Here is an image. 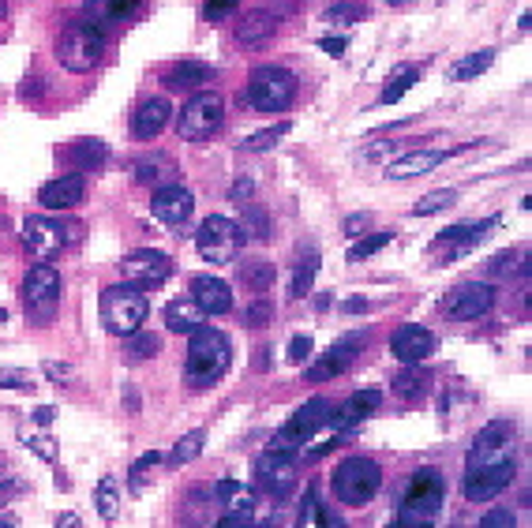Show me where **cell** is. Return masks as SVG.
Here are the masks:
<instances>
[{
  "mask_svg": "<svg viewBox=\"0 0 532 528\" xmlns=\"http://www.w3.org/2000/svg\"><path fill=\"white\" fill-rule=\"evenodd\" d=\"M315 274H319V255H315V251H308V259L296 266L293 285H289L293 300H300V296H308V293H311V285H315Z\"/></svg>",
  "mask_w": 532,
  "mask_h": 528,
  "instance_id": "37",
  "label": "cell"
},
{
  "mask_svg": "<svg viewBox=\"0 0 532 528\" xmlns=\"http://www.w3.org/2000/svg\"><path fill=\"white\" fill-rule=\"evenodd\" d=\"M150 311V300L143 289H135L128 281H120V285H109L102 293V326L113 334V338H128L135 334L143 319H147Z\"/></svg>",
  "mask_w": 532,
  "mask_h": 528,
  "instance_id": "3",
  "label": "cell"
},
{
  "mask_svg": "<svg viewBox=\"0 0 532 528\" xmlns=\"http://www.w3.org/2000/svg\"><path fill=\"white\" fill-rule=\"evenodd\" d=\"M491 229H495V218L476 221V225H454V229H443V233H439V248H450L446 259H461V255L473 251Z\"/></svg>",
  "mask_w": 532,
  "mask_h": 528,
  "instance_id": "26",
  "label": "cell"
},
{
  "mask_svg": "<svg viewBox=\"0 0 532 528\" xmlns=\"http://www.w3.org/2000/svg\"><path fill=\"white\" fill-rule=\"evenodd\" d=\"M296 102V75L285 68H255L248 87L240 90V105L259 113H285Z\"/></svg>",
  "mask_w": 532,
  "mask_h": 528,
  "instance_id": "4",
  "label": "cell"
},
{
  "mask_svg": "<svg viewBox=\"0 0 532 528\" xmlns=\"http://www.w3.org/2000/svg\"><path fill=\"white\" fill-rule=\"evenodd\" d=\"M345 38H323V42H319V49H323V53H330V57H341V53H345Z\"/></svg>",
  "mask_w": 532,
  "mask_h": 528,
  "instance_id": "54",
  "label": "cell"
},
{
  "mask_svg": "<svg viewBox=\"0 0 532 528\" xmlns=\"http://www.w3.org/2000/svg\"><path fill=\"white\" fill-rule=\"evenodd\" d=\"M30 450L42 457V461H49V465L57 461V442L53 439H30Z\"/></svg>",
  "mask_w": 532,
  "mask_h": 528,
  "instance_id": "51",
  "label": "cell"
},
{
  "mask_svg": "<svg viewBox=\"0 0 532 528\" xmlns=\"http://www.w3.org/2000/svg\"><path fill=\"white\" fill-rule=\"evenodd\" d=\"M270 319H274V300H252L244 308V326H252V330H263Z\"/></svg>",
  "mask_w": 532,
  "mask_h": 528,
  "instance_id": "44",
  "label": "cell"
},
{
  "mask_svg": "<svg viewBox=\"0 0 532 528\" xmlns=\"http://www.w3.org/2000/svg\"><path fill=\"white\" fill-rule=\"evenodd\" d=\"M124 352H128L132 364H147V360H154L162 352V341H158V334H150V330H135V334L124 338Z\"/></svg>",
  "mask_w": 532,
  "mask_h": 528,
  "instance_id": "32",
  "label": "cell"
},
{
  "mask_svg": "<svg viewBox=\"0 0 532 528\" xmlns=\"http://www.w3.org/2000/svg\"><path fill=\"white\" fill-rule=\"evenodd\" d=\"M364 308H368L364 296H349V300H345V311H349V315H356V311H364Z\"/></svg>",
  "mask_w": 532,
  "mask_h": 528,
  "instance_id": "59",
  "label": "cell"
},
{
  "mask_svg": "<svg viewBox=\"0 0 532 528\" xmlns=\"http://www.w3.org/2000/svg\"><path fill=\"white\" fill-rule=\"evenodd\" d=\"M334 499L345 506H364L379 495L383 487V469L371 461V457H345L338 469H334Z\"/></svg>",
  "mask_w": 532,
  "mask_h": 528,
  "instance_id": "6",
  "label": "cell"
},
{
  "mask_svg": "<svg viewBox=\"0 0 532 528\" xmlns=\"http://www.w3.org/2000/svg\"><path fill=\"white\" fill-rule=\"evenodd\" d=\"M222 528H237V525H252V517H244V514H225L222 521H218Z\"/></svg>",
  "mask_w": 532,
  "mask_h": 528,
  "instance_id": "56",
  "label": "cell"
},
{
  "mask_svg": "<svg viewBox=\"0 0 532 528\" xmlns=\"http://www.w3.org/2000/svg\"><path fill=\"white\" fill-rule=\"evenodd\" d=\"M281 135H289V120H281V124H274V128H263V132L248 135V139L240 143V150H244V154H266V150L278 147Z\"/></svg>",
  "mask_w": 532,
  "mask_h": 528,
  "instance_id": "35",
  "label": "cell"
},
{
  "mask_svg": "<svg viewBox=\"0 0 532 528\" xmlns=\"http://www.w3.org/2000/svg\"><path fill=\"white\" fill-rule=\"evenodd\" d=\"M394 390H398V397H405V401H416V397L428 394V375L420 371V364H405V371L394 375Z\"/></svg>",
  "mask_w": 532,
  "mask_h": 528,
  "instance_id": "33",
  "label": "cell"
},
{
  "mask_svg": "<svg viewBox=\"0 0 532 528\" xmlns=\"http://www.w3.org/2000/svg\"><path fill=\"white\" fill-rule=\"evenodd\" d=\"M214 83V68L203 60H177L169 72H165V87L169 90H199Z\"/></svg>",
  "mask_w": 532,
  "mask_h": 528,
  "instance_id": "27",
  "label": "cell"
},
{
  "mask_svg": "<svg viewBox=\"0 0 532 528\" xmlns=\"http://www.w3.org/2000/svg\"><path fill=\"white\" fill-rule=\"evenodd\" d=\"M446 499V480L439 469H420L413 472V480L401 495V510H398V525L401 528H420L431 525Z\"/></svg>",
  "mask_w": 532,
  "mask_h": 528,
  "instance_id": "2",
  "label": "cell"
},
{
  "mask_svg": "<svg viewBox=\"0 0 532 528\" xmlns=\"http://www.w3.org/2000/svg\"><path fill=\"white\" fill-rule=\"evenodd\" d=\"M94 506H98V514L105 517V521H113L120 510V491H117V480L113 476H105L102 484H98V491H94Z\"/></svg>",
  "mask_w": 532,
  "mask_h": 528,
  "instance_id": "40",
  "label": "cell"
},
{
  "mask_svg": "<svg viewBox=\"0 0 532 528\" xmlns=\"http://www.w3.org/2000/svg\"><path fill=\"white\" fill-rule=\"evenodd\" d=\"M237 4L240 0H207V4H203V19H210V23H222L225 15L237 12Z\"/></svg>",
  "mask_w": 532,
  "mask_h": 528,
  "instance_id": "47",
  "label": "cell"
},
{
  "mask_svg": "<svg viewBox=\"0 0 532 528\" xmlns=\"http://www.w3.org/2000/svg\"><path fill=\"white\" fill-rule=\"evenodd\" d=\"M169 120H173L169 98H150V102L139 105V113L132 117V135L139 143H150V139H158L169 128Z\"/></svg>",
  "mask_w": 532,
  "mask_h": 528,
  "instance_id": "22",
  "label": "cell"
},
{
  "mask_svg": "<svg viewBox=\"0 0 532 528\" xmlns=\"http://www.w3.org/2000/svg\"><path fill=\"white\" fill-rule=\"evenodd\" d=\"M390 240H394V233H371L364 240H356L353 248H349V263H360V259H368L375 251H383Z\"/></svg>",
  "mask_w": 532,
  "mask_h": 528,
  "instance_id": "43",
  "label": "cell"
},
{
  "mask_svg": "<svg viewBox=\"0 0 532 528\" xmlns=\"http://www.w3.org/2000/svg\"><path fill=\"white\" fill-rule=\"evenodd\" d=\"M458 203V195L454 191H431V195H424V199H416L413 214L416 218H431V214H443V210H450V206Z\"/></svg>",
  "mask_w": 532,
  "mask_h": 528,
  "instance_id": "41",
  "label": "cell"
},
{
  "mask_svg": "<svg viewBox=\"0 0 532 528\" xmlns=\"http://www.w3.org/2000/svg\"><path fill=\"white\" fill-rule=\"evenodd\" d=\"M188 360H184V379L195 390H207L214 382L222 379L229 371V360H233V349H229V338L222 330H210V326H199L188 334Z\"/></svg>",
  "mask_w": 532,
  "mask_h": 528,
  "instance_id": "1",
  "label": "cell"
},
{
  "mask_svg": "<svg viewBox=\"0 0 532 528\" xmlns=\"http://www.w3.org/2000/svg\"><path fill=\"white\" fill-rule=\"evenodd\" d=\"M203 446H207V431L195 427V431H188V435L173 446V457H169V461H173V465H188V461H195V457L203 454Z\"/></svg>",
  "mask_w": 532,
  "mask_h": 528,
  "instance_id": "36",
  "label": "cell"
},
{
  "mask_svg": "<svg viewBox=\"0 0 532 528\" xmlns=\"http://www.w3.org/2000/svg\"><path fill=\"white\" fill-rule=\"evenodd\" d=\"M364 345H368V334H364V330H356V334H349V338L334 341V345H330L319 360H311V364L304 367V379L308 382L338 379L341 371H349V367L356 364V356L364 352Z\"/></svg>",
  "mask_w": 532,
  "mask_h": 528,
  "instance_id": "13",
  "label": "cell"
},
{
  "mask_svg": "<svg viewBox=\"0 0 532 528\" xmlns=\"http://www.w3.org/2000/svg\"><path fill=\"white\" fill-rule=\"evenodd\" d=\"M0 386H12V390H30V375H27V371L0 367Z\"/></svg>",
  "mask_w": 532,
  "mask_h": 528,
  "instance_id": "50",
  "label": "cell"
},
{
  "mask_svg": "<svg viewBox=\"0 0 532 528\" xmlns=\"http://www.w3.org/2000/svg\"><path fill=\"white\" fill-rule=\"evenodd\" d=\"M281 19L274 12H266V8H252V12L240 15L237 23V42L244 45V49H259V45H266L274 34H278Z\"/></svg>",
  "mask_w": 532,
  "mask_h": 528,
  "instance_id": "23",
  "label": "cell"
},
{
  "mask_svg": "<svg viewBox=\"0 0 532 528\" xmlns=\"http://www.w3.org/2000/svg\"><path fill=\"white\" fill-rule=\"evenodd\" d=\"M491 304H495V285H488V281H461V285H454L446 293L443 311L450 319H458V323H473L480 315H488Z\"/></svg>",
  "mask_w": 532,
  "mask_h": 528,
  "instance_id": "14",
  "label": "cell"
},
{
  "mask_svg": "<svg viewBox=\"0 0 532 528\" xmlns=\"http://www.w3.org/2000/svg\"><path fill=\"white\" fill-rule=\"evenodd\" d=\"M120 274H124L128 285L150 293V289H158V285H165V281L173 278V259L162 255V251H154V248L128 251V255H124V263H120Z\"/></svg>",
  "mask_w": 532,
  "mask_h": 528,
  "instance_id": "12",
  "label": "cell"
},
{
  "mask_svg": "<svg viewBox=\"0 0 532 528\" xmlns=\"http://www.w3.org/2000/svg\"><path fill=\"white\" fill-rule=\"evenodd\" d=\"M255 480L263 487L266 495L274 502L289 499L300 484V457L293 450H285V446H270L259 461H255Z\"/></svg>",
  "mask_w": 532,
  "mask_h": 528,
  "instance_id": "9",
  "label": "cell"
},
{
  "mask_svg": "<svg viewBox=\"0 0 532 528\" xmlns=\"http://www.w3.org/2000/svg\"><path fill=\"white\" fill-rule=\"evenodd\" d=\"M364 15H368V8H364L360 0H341L334 8H326L323 19L326 23H334V27H349V23H360Z\"/></svg>",
  "mask_w": 532,
  "mask_h": 528,
  "instance_id": "38",
  "label": "cell"
},
{
  "mask_svg": "<svg viewBox=\"0 0 532 528\" xmlns=\"http://www.w3.org/2000/svg\"><path fill=\"white\" fill-rule=\"evenodd\" d=\"M195 248H199V255L214 266L233 263V259H237V248H240L237 225H233L229 218H222V214H210V218L199 225V233H195Z\"/></svg>",
  "mask_w": 532,
  "mask_h": 528,
  "instance_id": "11",
  "label": "cell"
},
{
  "mask_svg": "<svg viewBox=\"0 0 532 528\" xmlns=\"http://www.w3.org/2000/svg\"><path fill=\"white\" fill-rule=\"evenodd\" d=\"M480 525L484 528H514L518 525V517H514V510H491V514L480 517Z\"/></svg>",
  "mask_w": 532,
  "mask_h": 528,
  "instance_id": "49",
  "label": "cell"
},
{
  "mask_svg": "<svg viewBox=\"0 0 532 528\" xmlns=\"http://www.w3.org/2000/svg\"><path fill=\"white\" fill-rule=\"evenodd\" d=\"M87 199V176L83 173H64L57 180H49L42 191H38V203L45 210H72Z\"/></svg>",
  "mask_w": 532,
  "mask_h": 528,
  "instance_id": "20",
  "label": "cell"
},
{
  "mask_svg": "<svg viewBox=\"0 0 532 528\" xmlns=\"http://www.w3.org/2000/svg\"><path fill=\"white\" fill-rule=\"evenodd\" d=\"M491 60H495V49H480V53H469V57L458 60V64L450 68V79H454V83H465V79H476V75L488 72Z\"/></svg>",
  "mask_w": 532,
  "mask_h": 528,
  "instance_id": "34",
  "label": "cell"
},
{
  "mask_svg": "<svg viewBox=\"0 0 532 528\" xmlns=\"http://www.w3.org/2000/svg\"><path fill=\"white\" fill-rule=\"evenodd\" d=\"M431 349H435L431 330H424V326H416V323L394 330V338H390V352L398 356L401 364H424L431 356Z\"/></svg>",
  "mask_w": 532,
  "mask_h": 528,
  "instance_id": "21",
  "label": "cell"
},
{
  "mask_svg": "<svg viewBox=\"0 0 532 528\" xmlns=\"http://www.w3.org/2000/svg\"><path fill=\"white\" fill-rule=\"evenodd\" d=\"M514 476H518V461L495 465V469H469L465 472V480H461V491H465V499L469 502L499 499L506 487L514 484Z\"/></svg>",
  "mask_w": 532,
  "mask_h": 528,
  "instance_id": "17",
  "label": "cell"
},
{
  "mask_svg": "<svg viewBox=\"0 0 532 528\" xmlns=\"http://www.w3.org/2000/svg\"><path fill=\"white\" fill-rule=\"evenodd\" d=\"M60 311V274L49 263H38L23 278V315L34 326H49Z\"/></svg>",
  "mask_w": 532,
  "mask_h": 528,
  "instance_id": "8",
  "label": "cell"
},
{
  "mask_svg": "<svg viewBox=\"0 0 532 528\" xmlns=\"http://www.w3.org/2000/svg\"><path fill=\"white\" fill-rule=\"evenodd\" d=\"M192 300L207 311V315H225V311H233V289H229L222 278H214V274H203V278L192 281Z\"/></svg>",
  "mask_w": 532,
  "mask_h": 528,
  "instance_id": "24",
  "label": "cell"
},
{
  "mask_svg": "<svg viewBox=\"0 0 532 528\" xmlns=\"http://www.w3.org/2000/svg\"><path fill=\"white\" fill-rule=\"evenodd\" d=\"M270 367V345H263V349L255 352V371H266Z\"/></svg>",
  "mask_w": 532,
  "mask_h": 528,
  "instance_id": "58",
  "label": "cell"
},
{
  "mask_svg": "<svg viewBox=\"0 0 532 528\" xmlns=\"http://www.w3.org/2000/svg\"><path fill=\"white\" fill-rule=\"evenodd\" d=\"M199 326H207V311L195 304L192 296L184 300H169L165 304V330H173V334H192Z\"/></svg>",
  "mask_w": 532,
  "mask_h": 528,
  "instance_id": "28",
  "label": "cell"
},
{
  "mask_svg": "<svg viewBox=\"0 0 532 528\" xmlns=\"http://www.w3.org/2000/svg\"><path fill=\"white\" fill-rule=\"evenodd\" d=\"M19 240H23V248L38 259V263H53L60 251H64V225L53 218H42V214H30L27 221H23V233H19Z\"/></svg>",
  "mask_w": 532,
  "mask_h": 528,
  "instance_id": "16",
  "label": "cell"
},
{
  "mask_svg": "<svg viewBox=\"0 0 532 528\" xmlns=\"http://www.w3.org/2000/svg\"><path fill=\"white\" fill-rule=\"evenodd\" d=\"M237 233L244 236V240H252V244H266V240H270V214H266L263 206H244V210H240Z\"/></svg>",
  "mask_w": 532,
  "mask_h": 528,
  "instance_id": "31",
  "label": "cell"
},
{
  "mask_svg": "<svg viewBox=\"0 0 532 528\" xmlns=\"http://www.w3.org/2000/svg\"><path fill=\"white\" fill-rule=\"evenodd\" d=\"M446 158H450V150H409V154H401V158H394V162H390L386 176H390V180L424 176V173H431V169H439Z\"/></svg>",
  "mask_w": 532,
  "mask_h": 528,
  "instance_id": "25",
  "label": "cell"
},
{
  "mask_svg": "<svg viewBox=\"0 0 532 528\" xmlns=\"http://www.w3.org/2000/svg\"><path fill=\"white\" fill-rule=\"evenodd\" d=\"M311 338L308 334H296L293 341H289V349H285V356H289V364H304V360H311Z\"/></svg>",
  "mask_w": 532,
  "mask_h": 528,
  "instance_id": "48",
  "label": "cell"
},
{
  "mask_svg": "<svg viewBox=\"0 0 532 528\" xmlns=\"http://www.w3.org/2000/svg\"><path fill=\"white\" fill-rule=\"evenodd\" d=\"M49 420H53V409H49V405H42V409H34V424H38V427H45V424H49Z\"/></svg>",
  "mask_w": 532,
  "mask_h": 528,
  "instance_id": "60",
  "label": "cell"
},
{
  "mask_svg": "<svg viewBox=\"0 0 532 528\" xmlns=\"http://www.w3.org/2000/svg\"><path fill=\"white\" fill-rule=\"evenodd\" d=\"M379 405H383V390L364 386V390H356V394L349 397L338 412H330V420H326V424L334 427V435H338V439H345V435H353L356 427L364 424V420H368Z\"/></svg>",
  "mask_w": 532,
  "mask_h": 528,
  "instance_id": "18",
  "label": "cell"
},
{
  "mask_svg": "<svg viewBox=\"0 0 532 528\" xmlns=\"http://www.w3.org/2000/svg\"><path fill=\"white\" fill-rule=\"evenodd\" d=\"M368 214H353V218H349V221H345V233H349V236H356V233H360V229H368Z\"/></svg>",
  "mask_w": 532,
  "mask_h": 528,
  "instance_id": "55",
  "label": "cell"
},
{
  "mask_svg": "<svg viewBox=\"0 0 532 528\" xmlns=\"http://www.w3.org/2000/svg\"><path fill=\"white\" fill-rule=\"evenodd\" d=\"M139 4H143V0H113V4H109V19H124V15L139 12Z\"/></svg>",
  "mask_w": 532,
  "mask_h": 528,
  "instance_id": "53",
  "label": "cell"
},
{
  "mask_svg": "<svg viewBox=\"0 0 532 528\" xmlns=\"http://www.w3.org/2000/svg\"><path fill=\"white\" fill-rule=\"evenodd\" d=\"M518 461V450H514V424L506 420H491L480 435L469 446V457H465V472L469 469H495V465H510Z\"/></svg>",
  "mask_w": 532,
  "mask_h": 528,
  "instance_id": "10",
  "label": "cell"
},
{
  "mask_svg": "<svg viewBox=\"0 0 532 528\" xmlns=\"http://www.w3.org/2000/svg\"><path fill=\"white\" fill-rule=\"evenodd\" d=\"M240 281H244L252 293H266V289L274 285V266L263 263V259H255V263H248L240 270Z\"/></svg>",
  "mask_w": 532,
  "mask_h": 528,
  "instance_id": "39",
  "label": "cell"
},
{
  "mask_svg": "<svg viewBox=\"0 0 532 528\" xmlns=\"http://www.w3.org/2000/svg\"><path fill=\"white\" fill-rule=\"evenodd\" d=\"M4 15H8V0H0V19H4Z\"/></svg>",
  "mask_w": 532,
  "mask_h": 528,
  "instance_id": "62",
  "label": "cell"
},
{
  "mask_svg": "<svg viewBox=\"0 0 532 528\" xmlns=\"http://www.w3.org/2000/svg\"><path fill=\"white\" fill-rule=\"evenodd\" d=\"M218 499L229 514H244V517H255V487L240 484V480H222L218 484Z\"/></svg>",
  "mask_w": 532,
  "mask_h": 528,
  "instance_id": "29",
  "label": "cell"
},
{
  "mask_svg": "<svg viewBox=\"0 0 532 528\" xmlns=\"http://www.w3.org/2000/svg\"><path fill=\"white\" fill-rule=\"evenodd\" d=\"M12 491H15V484L8 480V476H4V472H0V506L12 499Z\"/></svg>",
  "mask_w": 532,
  "mask_h": 528,
  "instance_id": "57",
  "label": "cell"
},
{
  "mask_svg": "<svg viewBox=\"0 0 532 528\" xmlns=\"http://www.w3.org/2000/svg\"><path fill=\"white\" fill-rule=\"evenodd\" d=\"M158 461H162V454H158V450H150L147 457H139V461L132 465V491H135V495L147 487V480H143V476H147V469H154Z\"/></svg>",
  "mask_w": 532,
  "mask_h": 528,
  "instance_id": "45",
  "label": "cell"
},
{
  "mask_svg": "<svg viewBox=\"0 0 532 528\" xmlns=\"http://www.w3.org/2000/svg\"><path fill=\"white\" fill-rule=\"evenodd\" d=\"M319 517H323V506H319V499H315V491H304V502H300V525H319Z\"/></svg>",
  "mask_w": 532,
  "mask_h": 528,
  "instance_id": "46",
  "label": "cell"
},
{
  "mask_svg": "<svg viewBox=\"0 0 532 528\" xmlns=\"http://www.w3.org/2000/svg\"><path fill=\"white\" fill-rule=\"evenodd\" d=\"M222 120H225V102L218 90H199L195 98L184 102L177 117V132L184 143H207L214 135L222 132Z\"/></svg>",
  "mask_w": 532,
  "mask_h": 528,
  "instance_id": "7",
  "label": "cell"
},
{
  "mask_svg": "<svg viewBox=\"0 0 532 528\" xmlns=\"http://www.w3.org/2000/svg\"><path fill=\"white\" fill-rule=\"evenodd\" d=\"M330 401L326 397H311L308 405H300V409L293 412V420L278 431V442L274 446H285V450H300L304 442L319 431V427H326V420H330Z\"/></svg>",
  "mask_w": 532,
  "mask_h": 528,
  "instance_id": "15",
  "label": "cell"
},
{
  "mask_svg": "<svg viewBox=\"0 0 532 528\" xmlns=\"http://www.w3.org/2000/svg\"><path fill=\"white\" fill-rule=\"evenodd\" d=\"M45 371H49V379H68V367H60V364H49V367H45Z\"/></svg>",
  "mask_w": 532,
  "mask_h": 528,
  "instance_id": "61",
  "label": "cell"
},
{
  "mask_svg": "<svg viewBox=\"0 0 532 528\" xmlns=\"http://www.w3.org/2000/svg\"><path fill=\"white\" fill-rule=\"evenodd\" d=\"M255 195V180L252 176H237V184H233V188H229V199H252Z\"/></svg>",
  "mask_w": 532,
  "mask_h": 528,
  "instance_id": "52",
  "label": "cell"
},
{
  "mask_svg": "<svg viewBox=\"0 0 532 528\" xmlns=\"http://www.w3.org/2000/svg\"><path fill=\"white\" fill-rule=\"evenodd\" d=\"M105 158H109V147L98 143V139H79L72 150H68V162L75 165V173H90V169H102Z\"/></svg>",
  "mask_w": 532,
  "mask_h": 528,
  "instance_id": "30",
  "label": "cell"
},
{
  "mask_svg": "<svg viewBox=\"0 0 532 528\" xmlns=\"http://www.w3.org/2000/svg\"><path fill=\"white\" fill-rule=\"evenodd\" d=\"M416 79H420V72H416V68H398V75L386 83V90H383V98H379V102H383V105L401 102V98H405V90L416 87Z\"/></svg>",
  "mask_w": 532,
  "mask_h": 528,
  "instance_id": "42",
  "label": "cell"
},
{
  "mask_svg": "<svg viewBox=\"0 0 532 528\" xmlns=\"http://www.w3.org/2000/svg\"><path fill=\"white\" fill-rule=\"evenodd\" d=\"M105 53V34L98 23H75L57 38V60L64 72L87 75L98 68Z\"/></svg>",
  "mask_w": 532,
  "mask_h": 528,
  "instance_id": "5",
  "label": "cell"
},
{
  "mask_svg": "<svg viewBox=\"0 0 532 528\" xmlns=\"http://www.w3.org/2000/svg\"><path fill=\"white\" fill-rule=\"evenodd\" d=\"M150 210H154V218L162 221V225H169V229H180V225H188L195 214V199L188 188H180V184H165V188L154 191V203H150Z\"/></svg>",
  "mask_w": 532,
  "mask_h": 528,
  "instance_id": "19",
  "label": "cell"
}]
</instances>
